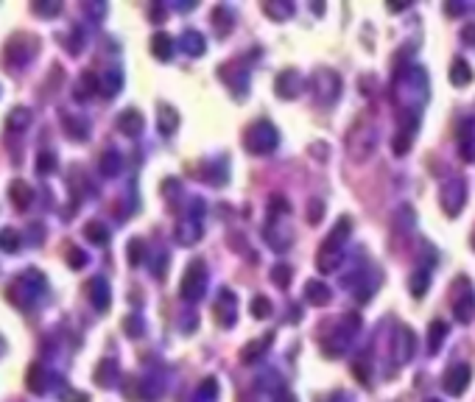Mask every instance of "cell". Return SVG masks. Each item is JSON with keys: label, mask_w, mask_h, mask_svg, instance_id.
I'll return each instance as SVG.
<instances>
[{"label": "cell", "mask_w": 475, "mask_h": 402, "mask_svg": "<svg viewBox=\"0 0 475 402\" xmlns=\"http://www.w3.org/2000/svg\"><path fill=\"white\" fill-rule=\"evenodd\" d=\"M397 103L402 106L405 118H419L425 101H428V73L422 68H408L400 79L395 89Z\"/></svg>", "instance_id": "cell-1"}, {"label": "cell", "mask_w": 475, "mask_h": 402, "mask_svg": "<svg viewBox=\"0 0 475 402\" xmlns=\"http://www.w3.org/2000/svg\"><path fill=\"white\" fill-rule=\"evenodd\" d=\"M358 329H361V316H358V313H344V319L338 322V327H335L330 335L321 338L324 355H327V358L344 355V352L350 349V344H352V338H355Z\"/></svg>", "instance_id": "cell-2"}, {"label": "cell", "mask_w": 475, "mask_h": 402, "mask_svg": "<svg viewBox=\"0 0 475 402\" xmlns=\"http://www.w3.org/2000/svg\"><path fill=\"white\" fill-rule=\"evenodd\" d=\"M277 146H280V134H277V126L269 123V120L252 123V126L246 129V134H243V149H246L249 154H254V157H266V154H271Z\"/></svg>", "instance_id": "cell-3"}, {"label": "cell", "mask_w": 475, "mask_h": 402, "mask_svg": "<svg viewBox=\"0 0 475 402\" xmlns=\"http://www.w3.org/2000/svg\"><path fill=\"white\" fill-rule=\"evenodd\" d=\"M378 149V129L372 123H358L350 134H347V154L355 162H366Z\"/></svg>", "instance_id": "cell-4"}, {"label": "cell", "mask_w": 475, "mask_h": 402, "mask_svg": "<svg viewBox=\"0 0 475 402\" xmlns=\"http://www.w3.org/2000/svg\"><path fill=\"white\" fill-rule=\"evenodd\" d=\"M204 291H207V265L202 260H193L179 282V296L185 302H199L204 296Z\"/></svg>", "instance_id": "cell-5"}, {"label": "cell", "mask_w": 475, "mask_h": 402, "mask_svg": "<svg viewBox=\"0 0 475 402\" xmlns=\"http://www.w3.org/2000/svg\"><path fill=\"white\" fill-rule=\"evenodd\" d=\"M439 201H442V210H445L450 218H456V215L464 210V204H467V179H464V176L448 179V182L442 184Z\"/></svg>", "instance_id": "cell-6"}, {"label": "cell", "mask_w": 475, "mask_h": 402, "mask_svg": "<svg viewBox=\"0 0 475 402\" xmlns=\"http://www.w3.org/2000/svg\"><path fill=\"white\" fill-rule=\"evenodd\" d=\"M311 84H314V98L321 106H330L341 95V79L330 68H319L316 73H314V79H311Z\"/></svg>", "instance_id": "cell-7"}, {"label": "cell", "mask_w": 475, "mask_h": 402, "mask_svg": "<svg viewBox=\"0 0 475 402\" xmlns=\"http://www.w3.org/2000/svg\"><path fill=\"white\" fill-rule=\"evenodd\" d=\"M302 89H305V79H302V73H300V70L288 68V70H280V73H277V79H274V92H277L283 101H294V98H300V95H302Z\"/></svg>", "instance_id": "cell-8"}, {"label": "cell", "mask_w": 475, "mask_h": 402, "mask_svg": "<svg viewBox=\"0 0 475 402\" xmlns=\"http://www.w3.org/2000/svg\"><path fill=\"white\" fill-rule=\"evenodd\" d=\"M414 352H417V335H414V329L411 327H397L395 338H392V358H395V363H411V358H414Z\"/></svg>", "instance_id": "cell-9"}, {"label": "cell", "mask_w": 475, "mask_h": 402, "mask_svg": "<svg viewBox=\"0 0 475 402\" xmlns=\"http://www.w3.org/2000/svg\"><path fill=\"white\" fill-rule=\"evenodd\" d=\"M341 257H344V243H335V241H330V238H324V243L319 246L316 268L321 274H333V271H338Z\"/></svg>", "instance_id": "cell-10"}, {"label": "cell", "mask_w": 475, "mask_h": 402, "mask_svg": "<svg viewBox=\"0 0 475 402\" xmlns=\"http://www.w3.org/2000/svg\"><path fill=\"white\" fill-rule=\"evenodd\" d=\"M213 313H216V322L221 324V327H233L238 319V296L230 291V288H221V294H218V299H216V308H213Z\"/></svg>", "instance_id": "cell-11"}, {"label": "cell", "mask_w": 475, "mask_h": 402, "mask_svg": "<svg viewBox=\"0 0 475 402\" xmlns=\"http://www.w3.org/2000/svg\"><path fill=\"white\" fill-rule=\"evenodd\" d=\"M470 380H473L470 366H467V363H459V366L448 369V375H445V391H448L450 397H462V394L467 391Z\"/></svg>", "instance_id": "cell-12"}, {"label": "cell", "mask_w": 475, "mask_h": 402, "mask_svg": "<svg viewBox=\"0 0 475 402\" xmlns=\"http://www.w3.org/2000/svg\"><path fill=\"white\" fill-rule=\"evenodd\" d=\"M453 316L459 324H470L475 319V291L467 285V279H464V291H459L453 299Z\"/></svg>", "instance_id": "cell-13"}, {"label": "cell", "mask_w": 475, "mask_h": 402, "mask_svg": "<svg viewBox=\"0 0 475 402\" xmlns=\"http://www.w3.org/2000/svg\"><path fill=\"white\" fill-rule=\"evenodd\" d=\"M202 235H204V227H202V218H199V215H190V213H187V215L179 221V227H176V241L182 243V246L199 243Z\"/></svg>", "instance_id": "cell-14"}, {"label": "cell", "mask_w": 475, "mask_h": 402, "mask_svg": "<svg viewBox=\"0 0 475 402\" xmlns=\"http://www.w3.org/2000/svg\"><path fill=\"white\" fill-rule=\"evenodd\" d=\"M218 76L230 84L233 95L240 101V98H243V92H246V87H249V73H246V68H238L235 62H233V65H224V68L218 70Z\"/></svg>", "instance_id": "cell-15"}, {"label": "cell", "mask_w": 475, "mask_h": 402, "mask_svg": "<svg viewBox=\"0 0 475 402\" xmlns=\"http://www.w3.org/2000/svg\"><path fill=\"white\" fill-rule=\"evenodd\" d=\"M87 296H90V302H92V308H95V310H106V308H109V302H112L109 282H106L104 277H92V279L87 282Z\"/></svg>", "instance_id": "cell-16"}, {"label": "cell", "mask_w": 475, "mask_h": 402, "mask_svg": "<svg viewBox=\"0 0 475 402\" xmlns=\"http://www.w3.org/2000/svg\"><path fill=\"white\" fill-rule=\"evenodd\" d=\"M271 344H274V332H263L260 338L249 341V344L240 349V360H243V363H254V360H260Z\"/></svg>", "instance_id": "cell-17"}, {"label": "cell", "mask_w": 475, "mask_h": 402, "mask_svg": "<svg viewBox=\"0 0 475 402\" xmlns=\"http://www.w3.org/2000/svg\"><path fill=\"white\" fill-rule=\"evenodd\" d=\"M417 126H419V118H405V123L400 126V132H397V137H395V154L397 157H402V154L411 149L414 134H417Z\"/></svg>", "instance_id": "cell-18"}, {"label": "cell", "mask_w": 475, "mask_h": 402, "mask_svg": "<svg viewBox=\"0 0 475 402\" xmlns=\"http://www.w3.org/2000/svg\"><path fill=\"white\" fill-rule=\"evenodd\" d=\"M305 299H308L311 305H316V308H327V305L333 302V291H330L324 282H319V279H308V285H305Z\"/></svg>", "instance_id": "cell-19"}, {"label": "cell", "mask_w": 475, "mask_h": 402, "mask_svg": "<svg viewBox=\"0 0 475 402\" xmlns=\"http://www.w3.org/2000/svg\"><path fill=\"white\" fill-rule=\"evenodd\" d=\"M115 380H118V363H115L112 358H104V360L98 363V369H95V383H98L101 389H112Z\"/></svg>", "instance_id": "cell-20"}, {"label": "cell", "mask_w": 475, "mask_h": 402, "mask_svg": "<svg viewBox=\"0 0 475 402\" xmlns=\"http://www.w3.org/2000/svg\"><path fill=\"white\" fill-rule=\"evenodd\" d=\"M176 126H179V112H176L173 106H168V103H159L157 129L162 132V134H173V132H176Z\"/></svg>", "instance_id": "cell-21"}, {"label": "cell", "mask_w": 475, "mask_h": 402, "mask_svg": "<svg viewBox=\"0 0 475 402\" xmlns=\"http://www.w3.org/2000/svg\"><path fill=\"white\" fill-rule=\"evenodd\" d=\"M118 129H121L123 134H129V137L140 134V132H143V115H140L137 109H126V112L118 118Z\"/></svg>", "instance_id": "cell-22"}, {"label": "cell", "mask_w": 475, "mask_h": 402, "mask_svg": "<svg viewBox=\"0 0 475 402\" xmlns=\"http://www.w3.org/2000/svg\"><path fill=\"white\" fill-rule=\"evenodd\" d=\"M182 51H185L187 56H202V54L207 51L204 34H199V31H185V34H182Z\"/></svg>", "instance_id": "cell-23"}, {"label": "cell", "mask_w": 475, "mask_h": 402, "mask_svg": "<svg viewBox=\"0 0 475 402\" xmlns=\"http://www.w3.org/2000/svg\"><path fill=\"white\" fill-rule=\"evenodd\" d=\"M448 76H450V84H453V87H467V84L473 81V68L467 65V59L459 56V59H453Z\"/></svg>", "instance_id": "cell-24"}, {"label": "cell", "mask_w": 475, "mask_h": 402, "mask_svg": "<svg viewBox=\"0 0 475 402\" xmlns=\"http://www.w3.org/2000/svg\"><path fill=\"white\" fill-rule=\"evenodd\" d=\"M121 87H123V73H121L118 68H109V70L101 76V84H98V89H101L106 98H115V95L121 92Z\"/></svg>", "instance_id": "cell-25"}, {"label": "cell", "mask_w": 475, "mask_h": 402, "mask_svg": "<svg viewBox=\"0 0 475 402\" xmlns=\"http://www.w3.org/2000/svg\"><path fill=\"white\" fill-rule=\"evenodd\" d=\"M152 54L157 56L159 62H168V59L173 56V39H171L165 31H157V34L152 37Z\"/></svg>", "instance_id": "cell-26"}, {"label": "cell", "mask_w": 475, "mask_h": 402, "mask_svg": "<svg viewBox=\"0 0 475 402\" xmlns=\"http://www.w3.org/2000/svg\"><path fill=\"white\" fill-rule=\"evenodd\" d=\"M263 11H266L271 20L283 23V20H288V17L294 14V3H291V0H269V3H263Z\"/></svg>", "instance_id": "cell-27"}, {"label": "cell", "mask_w": 475, "mask_h": 402, "mask_svg": "<svg viewBox=\"0 0 475 402\" xmlns=\"http://www.w3.org/2000/svg\"><path fill=\"white\" fill-rule=\"evenodd\" d=\"M459 149H462V160L473 162L475 160V137H473V123H464L459 132Z\"/></svg>", "instance_id": "cell-28"}, {"label": "cell", "mask_w": 475, "mask_h": 402, "mask_svg": "<svg viewBox=\"0 0 475 402\" xmlns=\"http://www.w3.org/2000/svg\"><path fill=\"white\" fill-rule=\"evenodd\" d=\"M266 238L271 241V246H274L277 251H285V249L291 246V241H294L291 230H283V232H280V224H271V227L266 230Z\"/></svg>", "instance_id": "cell-29"}, {"label": "cell", "mask_w": 475, "mask_h": 402, "mask_svg": "<svg viewBox=\"0 0 475 402\" xmlns=\"http://www.w3.org/2000/svg\"><path fill=\"white\" fill-rule=\"evenodd\" d=\"M213 23H216V34H218V37H227V34L233 31V11H230L227 6H216Z\"/></svg>", "instance_id": "cell-30"}, {"label": "cell", "mask_w": 475, "mask_h": 402, "mask_svg": "<svg viewBox=\"0 0 475 402\" xmlns=\"http://www.w3.org/2000/svg\"><path fill=\"white\" fill-rule=\"evenodd\" d=\"M8 193H11V199L17 201V210H25L28 204H31V199H34V193H31V187L23 182V179H14V184L8 187Z\"/></svg>", "instance_id": "cell-31"}, {"label": "cell", "mask_w": 475, "mask_h": 402, "mask_svg": "<svg viewBox=\"0 0 475 402\" xmlns=\"http://www.w3.org/2000/svg\"><path fill=\"white\" fill-rule=\"evenodd\" d=\"M62 123H65V132H68L73 140H87V132H90V126H87V120H84V118H76V115H65V118H62Z\"/></svg>", "instance_id": "cell-32"}, {"label": "cell", "mask_w": 475, "mask_h": 402, "mask_svg": "<svg viewBox=\"0 0 475 402\" xmlns=\"http://www.w3.org/2000/svg\"><path fill=\"white\" fill-rule=\"evenodd\" d=\"M445 335H448V324H445V322H433V324H431V329H428V352H431V355H436V352L442 349V341H445Z\"/></svg>", "instance_id": "cell-33"}, {"label": "cell", "mask_w": 475, "mask_h": 402, "mask_svg": "<svg viewBox=\"0 0 475 402\" xmlns=\"http://www.w3.org/2000/svg\"><path fill=\"white\" fill-rule=\"evenodd\" d=\"M428 285H431V274H428V268L414 271V274H411V279H408V288H411V294H414L417 299H419V296H425Z\"/></svg>", "instance_id": "cell-34"}, {"label": "cell", "mask_w": 475, "mask_h": 402, "mask_svg": "<svg viewBox=\"0 0 475 402\" xmlns=\"http://www.w3.org/2000/svg\"><path fill=\"white\" fill-rule=\"evenodd\" d=\"M121 165H123V160H121L118 151L101 154V173H104V176H118V173H121Z\"/></svg>", "instance_id": "cell-35"}, {"label": "cell", "mask_w": 475, "mask_h": 402, "mask_svg": "<svg viewBox=\"0 0 475 402\" xmlns=\"http://www.w3.org/2000/svg\"><path fill=\"white\" fill-rule=\"evenodd\" d=\"M84 235H87V241L98 243V246H104V243L109 241V230H106L104 224H98V221H90V224L84 227Z\"/></svg>", "instance_id": "cell-36"}, {"label": "cell", "mask_w": 475, "mask_h": 402, "mask_svg": "<svg viewBox=\"0 0 475 402\" xmlns=\"http://www.w3.org/2000/svg\"><path fill=\"white\" fill-rule=\"evenodd\" d=\"M216 400H218V383H216V377H207L199 386V391H196V402H216Z\"/></svg>", "instance_id": "cell-37"}, {"label": "cell", "mask_w": 475, "mask_h": 402, "mask_svg": "<svg viewBox=\"0 0 475 402\" xmlns=\"http://www.w3.org/2000/svg\"><path fill=\"white\" fill-rule=\"evenodd\" d=\"M98 84H101V81L95 79L92 73H84V76L79 79V89H76V98L87 101V98H90V95H92V92L98 89Z\"/></svg>", "instance_id": "cell-38"}, {"label": "cell", "mask_w": 475, "mask_h": 402, "mask_svg": "<svg viewBox=\"0 0 475 402\" xmlns=\"http://www.w3.org/2000/svg\"><path fill=\"white\" fill-rule=\"evenodd\" d=\"M291 274H294V268H291V265H285V263H280V265H274V268H271V282H277L280 288H288Z\"/></svg>", "instance_id": "cell-39"}, {"label": "cell", "mask_w": 475, "mask_h": 402, "mask_svg": "<svg viewBox=\"0 0 475 402\" xmlns=\"http://www.w3.org/2000/svg\"><path fill=\"white\" fill-rule=\"evenodd\" d=\"M0 249H3V251H17V249H20V235H17L11 227L0 230Z\"/></svg>", "instance_id": "cell-40"}, {"label": "cell", "mask_w": 475, "mask_h": 402, "mask_svg": "<svg viewBox=\"0 0 475 402\" xmlns=\"http://www.w3.org/2000/svg\"><path fill=\"white\" fill-rule=\"evenodd\" d=\"M28 120H31V112H28L25 106H20V109H14V112L8 115V126H11V129H17V132H20V129H25V126H28Z\"/></svg>", "instance_id": "cell-41"}, {"label": "cell", "mask_w": 475, "mask_h": 402, "mask_svg": "<svg viewBox=\"0 0 475 402\" xmlns=\"http://www.w3.org/2000/svg\"><path fill=\"white\" fill-rule=\"evenodd\" d=\"M252 313H254V319H269L271 316V302L266 296H254L252 299Z\"/></svg>", "instance_id": "cell-42"}, {"label": "cell", "mask_w": 475, "mask_h": 402, "mask_svg": "<svg viewBox=\"0 0 475 402\" xmlns=\"http://www.w3.org/2000/svg\"><path fill=\"white\" fill-rule=\"evenodd\" d=\"M352 372H355V377L364 383V386H369L372 383V375H369V360L364 358V360H355L352 363Z\"/></svg>", "instance_id": "cell-43"}, {"label": "cell", "mask_w": 475, "mask_h": 402, "mask_svg": "<svg viewBox=\"0 0 475 402\" xmlns=\"http://www.w3.org/2000/svg\"><path fill=\"white\" fill-rule=\"evenodd\" d=\"M283 213H288V201L283 196H271L269 199V215L274 218V215H283Z\"/></svg>", "instance_id": "cell-44"}, {"label": "cell", "mask_w": 475, "mask_h": 402, "mask_svg": "<svg viewBox=\"0 0 475 402\" xmlns=\"http://www.w3.org/2000/svg\"><path fill=\"white\" fill-rule=\"evenodd\" d=\"M143 254H146V246H143V241L129 243V263H132V265H140V263H143Z\"/></svg>", "instance_id": "cell-45"}, {"label": "cell", "mask_w": 475, "mask_h": 402, "mask_svg": "<svg viewBox=\"0 0 475 402\" xmlns=\"http://www.w3.org/2000/svg\"><path fill=\"white\" fill-rule=\"evenodd\" d=\"M123 329H126L132 338H140V335H143V319H137V316H129V319L123 322Z\"/></svg>", "instance_id": "cell-46"}, {"label": "cell", "mask_w": 475, "mask_h": 402, "mask_svg": "<svg viewBox=\"0 0 475 402\" xmlns=\"http://www.w3.org/2000/svg\"><path fill=\"white\" fill-rule=\"evenodd\" d=\"M28 377H31V380H28V389H31V391H45V383L39 380V377H42V369H39V366H34Z\"/></svg>", "instance_id": "cell-47"}, {"label": "cell", "mask_w": 475, "mask_h": 402, "mask_svg": "<svg viewBox=\"0 0 475 402\" xmlns=\"http://www.w3.org/2000/svg\"><path fill=\"white\" fill-rule=\"evenodd\" d=\"M68 260H70L73 268H81V265L87 263V254H84L81 249H76V246H70V249H68Z\"/></svg>", "instance_id": "cell-48"}, {"label": "cell", "mask_w": 475, "mask_h": 402, "mask_svg": "<svg viewBox=\"0 0 475 402\" xmlns=\"http://www.w3.org/2000/svg\"><path fill=\"white\" fill-rule=\"evenodd\" d=\"M321 215H324V204L314 199V201H311V207H308V221H311V224H319V221H321Z\"/></svg>", "instance_id": "cell-49"}, {"label": "cell", "mask_w": 475, "mask_h": 402, "mask_svg": "<svg viewBox=\"0 0 475 402\" xmlns=\"http://www.w3.org/2000/svg\"><path fill=\"white\" fill-rule=\"evenodd\" d=\"M34 11H39V14H59V11H62V6H59V3H51V6L37 3V6H34Z\"/></svg>", "instance_id": "cell-50"}, {"label": "cell", "mask_w": 475, "mask_h": 402, "mask_svg": "<svg viewBox=\"0 0 475 402\" xmlns=\"http://www.w3.org/2000/svg\"><path fill=\"white\" fill-rule=\"evenodd\" d=\"M65 402H90L87 400V394H79V391H70V389H65Z\"/></svg>", "instance_id": "cell-51"}, {"label": "cell", "mask_w": 475, "mask_h": 402, "mask_svg": "<svg viewBox=\"0 0 475 402\" xmlns=\"http://www.w3.org/2000/svg\"><path fill=\"white\" fill-rule=\"evenodd\" d=\"M37 168H39V170H51V168H54V157H51V154H42L39 162H37Z\"/></svg>", "instance_id": "cell-52"}, {"label": "cell", "mask_w": 475, "mask_h": 402, "mask_svg": "<svg viewBox=\"0 0 475 402\" xmlns=\"http://www.w3.org/2000/svg\"><path fill=\"white\" fill-rule=\"evenodd\" d=\"M445 11H448V14H453V17H459V14L464 11V6H462V3H448V6H445Z\"/></svg>", "instance_id": "cell-53"}, {"label": "cell", "mask_w": 475, "mask_h": 402, "mask_svg": "<svg viewBox=\"0 0 475 402\" xmlns=\"http://www.w3.org/2000/svg\"><path fill=\"white\" fill-rule=\"evenodd\" d=\"M462 39H464V42H473L475 45V25H467V28L462 31Z\"/></svg>", "instance_id": "cell-54"}, {"label": "cell", "mask_w": 475, "mask_h": 402, "mask_svg": "<svg viewBox=\"0 0 475 402\" xmlns=\"http://www.w3.org/2000/svg\"><path fill=\"white\" fill-rule=\"evenodd\" d=\"M274 402H297V397H294L291 391H280V394H277V400H274Z\"/></svg>", "instance_id": "cell-55"}, {"label": "cell", "mask_w": 475, "mask_h": 402, "mask_svg": "<svg viewBox=\"0 0 475 402\" xmlns=\"http://www.w3.org/2000/svg\"><path fill=\"white\" fill-rule=\"evenodd\" d=\"M162 14H165L162 6H154V8H152V17H154V20H162Z\"/></svg>", "instance_id": "cell-56"}, {"label": "cell", "mask_w": 475, "mask_h": 402, "mask_svg": "<svg viewBox=\"0 0 475 402\" xmlns=\"http://www.w3.org/2000/svg\"><path fill=\"white\" fill-rule=\"evenodd\" d=\"M405 6H408V3H392V6H389V8H392V11H402V8H405Z\"/></svg>", "instance_id": "cell-57"}, {"label": "cell", "mask_w": 475, "mask_h": 402, "mask_svg": "<svg viewBox=\"0 0 475 402\" xmlns=\"http://www.w3.org/2000/svg\"><path fill=\"white\" fill-rule=\"evenodd\" d=\"M473 251H475V238H473Z\"/></svg>", "instance_id": "cell-58"}, {"label": "cell", "mask_w": 475, "mask_h": 402, "mask_svg": "<svg viewBox=\"0 0 475 402\" xmlns=\"http://www.w3.org/2000/svg\"><path fill=\"white\" fill-rule=\"evenodd\" d=\"M428 402H439V400H428Z\"/></svg>", "instance_id": "cell-59"}]
</instances>
